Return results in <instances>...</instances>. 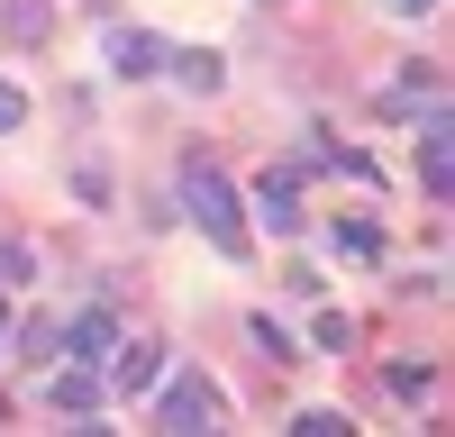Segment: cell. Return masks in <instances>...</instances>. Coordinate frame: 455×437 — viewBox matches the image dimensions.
<instances>
[{"label": "cell", "mask_w": 455, "mask_h": 437, "mask_svg": "<svg viewBox=\"0 0 455 437\" xmlns=\"http://www.w3.org/2000/svg\"><path fill=\"white\" fill-rule=\"evenodd\" d=\"M182 210L201 218V237H210L219 255H246V210H237V182H228V173L192 164V173H182Z\"/></svg>", "instance_id": "cell-1"}, {"label": "cell", "mask_w": 455, "mask_h": 437, "mask_svg": "<svg viewBox=\"0 0 455 437\" xmlns=\"http://www.w3.org/2000/svg\"><path fill=\"white\" fill-rule=\"evenodd\" d=\"M164 392H156V428H173V437H201V428H219V383L210 374H156Z\"/></svg>", "instance_id": "cell-2"}, {"label": "cell", "mask_w": 455, "mask_h": 437, "mask_svg": "<svg viewBox=\"0 0 455 437\" xmlns=\"http://www.w3.org/2000/svg\"><path fill=\"white\" fill-rule=\"evenodd\" d=\"M109 73H119V83H146V73H164V36L156 28H109Z\"/></svg>", "instance_id": "cell-3"}, {"label": "cell", "mask_w": 455, "mask_h": 437, "mask_svg": "<svg viewBox=\"0 0 455 437\" xmlns=\"http://www.w3.org/2000/svg\"><path fill=\"white\" fill-rule=\"evenodd\" d=\"M156 374H164V346L156 338H119V346H109V392H156Z\"/></svg>", "instance_id": "cell-4"}, {"label": "cell", "mask_w": 455, "mask_h": 437, "mask_svg": "<svg viewBox=\"0 0 455 437\" xmlns=\"http://www.w3.org/2000/svg\"><path fill=\"white\" fill-rule=\"evenodd\" d=\"M255 210H264V228H274V237H291V228H300V173H291V164H264V173H255Z\"/></svg>", "instance_id": "cell-5"}, {"label": "cell", "mask_w": 455, "mask_h": 437, "mask_svg": "<svg viewBox=\"0 0 455 437\" xmlns=\"http://www.w3.org/2000/svg\"><path fill=\"white\" fill-rule=\"evenodd\" d=\"M419 192L428 201L455 192V137H446V119H419Z\"/></svg>", "instance_id": "cell-6"}, {"label": "cell", "mask_w": 455, "mask_h": 437, "mask_svg": "<svg viewBox=\"0 0 455 437\" xmlns=\"http://www.w3.org/2000/svg\"><path fill=\"white\" fill-rule=\"evenodd\" d=\"M46 401H55V419H92L100 410V374H92V364H55V383H46Z\"/></svg>", "instance_id": "cell-7"}, {"label": "cell", "mask_w": 455, "mask_h": 437, "mask_svg": "<svg viewBox=\"0 0 455 437\" xmlns=\"http://www.w3.org/2000/svg\"><path fill=\"white\" fill-rule=\"evenodd\" d=\"M109 346H119V319H109V310H83L64 328V355L73 364H109Z\"/></svg>", "instance_id": "cell-8"}, {"label": "cell", "mask_w": 455, "mask_h": 437, "mask_svg": "<svg viewBox=\"0 0 455 437\" xmlns=\"http://www.w3.org/2000/svg\"><path fill=\"white\" fill-rule=\"evenodd\" d=\"M164 64H173V83H182V91H201V100L228 83V64H219L210 46H164Z\"/></svg>", "instance_id": "cell-9"}, {"label": "cell", "mask_w": 455, "mask_h": 437, "mask_svg": "<svg viewBox=\"0 0 455 437\" xmlns=\"http://www.w3.org/2000/svg\"><path fill=\"white\" fill-rule=\"evenodd\" d=\"M36 282V246L28 237H0V291H28Z\"/></svg>", "instance_id": "cell-10"}, {"label": "cell", "mask_w": 455, "mask_h": 437, "mask_svg": "<svg viewBox=\"0 0 455 437\" xmlns=\"http://www.w3.org/2000/svg\"><path fill=\"white\" fill-rule=\"evenodd\" d=\"M246 338H255V355H264V364H291V355H300V346H291V328H274V310H264Z\"/></svg>", "instance_id": "cell-11"}, {"label": "cell", "mask_w": 455, "mask_h": 437, "mask_svg": "<svg viewBox=\"0 0 455 437\" xmlns=\"http://www.w3.org/2000/svg\"><path fill=\"white\" fill-rule=\"evenodd\" d=\"M19 355L55 364V355H64V328H55V319H28V328H19Z\"/></svg>", "instance_id": "cell-12"}, {"label": "cell", "mask_w": 455, "mask_h": 437, "mask_svg": "<svg viewBox=\"0 0 455 437\" xmlns=\"http://www.w3.org/2000/svg\"><path fill=\"white\" fill-rule=\"evenodd\" d=\"M383 383H392V401H428L437 392V364H392Z\"/></svg>", "instance_id": "cell-13"}, {"label": "cell", "mask_w": 455, "mask_h": 437, "mask_svg": "<svg viewBox=\"0 0 455 437\" xmlns=\"http://www.w3.org/2000/svg\"><path fill=\"white\" fill-rule=\"evenodd\" d=\"M337 255H383V228L373 218H337Z\"/></svg>", "instance_id": "cell-14"}, {"label": "cell", "mask_w": 455, "mask_h": 437, "mask_svg": "<svg viewBox=\"0 0 455 437\" xmlns=\"http://www.w3.org/2000/svg\"><path fill=\"white\" fill-rule=\"evenodd\" d=\"M355 419L347 410H291V437H347Z\"/></svg>", "instance_id": "cell-15"}, {"label": "cell", "mask_w": 455, "mask_h": 437, "mask_svg": "<svg viewBox=\"0 0 455 437\" xmlns=\"http://www.w3.org/2000/svg\"><path fill=\"white\" fill-rule=\"evenodd\" d=\"M10 36L28 46V36H46V0H10Z\"/></svg>", "instance_id": "cell-16"}, {"label": "cell", "mask_w": 455, "mask_h": 437, "mask_svg": "<svg viewBox=\"0 0 455 437\" xmlns=\"http://www.w3.org/2000/svg\"><path fill=\"white\" fill-rule=\"evenodd\" d=\"M319 346L347 355V346H355V319H347V310H319Z\"/></svg>", "instance_id": "cell-17"}, {"label": "cell", "mask_w": 455, "mask_h": 437, "mask_svg": "<svg viewBox=\"0 0 455 437\" xmlns=\"http://www.w3.org/2000/svg\"><path fill=\"white\" fill-rule=\"evenodd\" d=\"M73 192H83V210H109V173H100V164H83V173H73Z\"/></svg>", "instance_id": "cell-18"}, {"label": "cell", "mask_w": 455, "mask_h": 437, "mask_svg": "<svg viewBox=\"0 0 455 437\" xmlns=\"http://www.w3.org/2000/svg\"><path fill=\"white\" fill-rule=\"evenodd\" d=\"M10 128H28V91H19V83H0V137H10Z\"/></svg>", "instance_id": "cell-19"}, {"label": "cell", "mask_w": 455, "mask_h": 437, "mask_svg": "<svg viewBox=\"0 0 455 437\" xmlns=\"http://www.w3.org/2000/svg\"><path fill=\"white\" fill-rule=\"evenodd\" d=\"M392 10H401V19H428V10H437V0H392Z\"/></svg>", "instance_id": "cell-20"}, {"label": "cell", "mask_w": 455, "mask_h": 437, "mask_svg": "<svg viewBox=\"0 0 455 437\" xmlns=\"http://www.w3.org/2000/svg\"><path fill=\"white\" fill-rule=\"evenodd\" d=\"M0 346H10V301H0Z\"/></svg>", "instance_id": "cell-21"}]
</instances>
